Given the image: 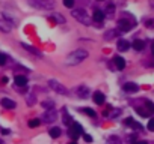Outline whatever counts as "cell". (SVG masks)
<instances>
[{"label": "cell", "instance_id": "1", "mask_svg": "<svg viewBox=\"0 0 154 144\" xmlns=\"http://www.w3.org/2000/svg\"><path fill=\"white\" fill-rule=\"evenodd\" d=\"M88 57V51L83 50V48H79V50H74L73 53H70L65 59V63L68 66H76V65H80L85 59Z\"/></svg>", "mask_w": 154, "mask_h": 144}, {"label": "cell", "instance_id": "2", "mask_svg": "<svg viewBox=\"0 0 154 144\" xmlns=\"http://www.w3.org/2000/svg\"><path fill=\"white\" fill-rule=\"evenodd\" d=\"M71 14H73V17L79 23L85 24V26H91V18H89V15L86 14V11H83V9H74Z\"/></svg>", "mask_w": 154, "mask_h": 144}, {"label": "cell", "instance_id": "3", "mask_svg": "<svg viewBox=\"0 0 154 144\" xmlns=\"http://www.w3.org/2000/svg\"><path fill=\"white\" fill-rule=\"evenodd\" d=\"M29 5L38 9H53L55 2L53 0H29Z\"/></svg>", "mask_w": 154, "mask_h": 144}, {"label": "cell", "instance_id": "4", "mask_svg": "<svg viewBox=\"0 0 154 144\" xmlns=\"http://www.w3.org/2000/svg\"><path fill=\"white\" fill-rule=\"evenodd\" d=\"M49 86H50L52 90H55V92L59 93V95H68V89L65 87L62 83L56 81V80H50V81H49Z\"/></svg>", "mask_w": 154, "mask_h": 144}, {"label": "cell", "instance_id": "5", "mask_svg": "<svg viewBox=\"0 0 154 144\" xmlns=\"http://www.w3.org/2000/svg\"><path fill=\"white\" fill-rule=\"evenodd\" d=\"M82 134H83V128H82L79 123H71V128H70V137L76 141Z\"/></svg>", "mask_w": 154, "mask_h": 144}, {"label": "cell", "instance_id": "6", "mask_svg": "<svg viewBox=\"0 0 154 144\" xmlns=\"http://www.w3.org/2000/svg\"><path fill=\"white\" fill-rule=\"evenodd\" d=\"M57 119V114H56V110L53 108V110H47L46 113H44V116H42V120L46 123H52V122H55V120Z\"/></svg>", "mask_w": 154, "mask_h": 144}, {"label": "cell", "instance_id": "7", "mask_svg": "<svg viewBox=\"0 0 154 144\" xmlns=\"http://www.w3.org/2000/svg\"><path fill=\"white\" fill-rule=\"evenodd\" d=\"M118 27H119L121 32H128V30L133 29V23L127 21V20H119L118 21Z\"/></svg>", "mask_w": 154, "mask_h": 144}, {"label": "cell", "instance_id": "8", "mask_svg": "<svg viewBox=\"0 0 154 144\" xmlns=\"http://www.w3.org/2000/svg\"><path fill=\"white\" fill-rule=\"evenodd\" d=\"M0 104H2L5 108H8V110H14V108L17 107L15 101H12V99H9V98H3L2 101H0Z\"/></svg>", "mask_w": 154, "mask_h": 144}, {"label": "cell", "instance_id": "9", "mask_svg": "<svg viewBox=\"0 0 154 144\" xmlns=\"http://www.w3.org/2000/svg\"><path fill=\"white\" fill-rule=\"evenodd\" d=\"M15 84H17L18 87H26V86H27V78L23 77V75H17V77H15Z\"/></svg>", "mask_w": 154, "mask_h": 144}, {"label": "cell", "instance_id": "10", "mask_svg": "<svg viewBox=\"0 0 154 144\" xmlns=\"http://www.w3.org/2000/svg\"><path fill=\"white\" fill-rule=\"evenodd\" d=\"M92 98H94V102H95V104H98V105L104 104V95H103L101 92H95Z\"/></svg>", "mask_w": 154, "mask_h": 144}, {"label": "cell", "instance_id": "11", "mask_svg": "<svg viewBox=\"0 0 154 144\" xmlns=\"http://www.w3.org/2000/svg\"><path fill=\"white\" fill-rule=\"evenodd\" d=\"M113 62H115V66H116L118 69H124V68H125V60H124L122 57L115 56V57H113Z\"/></svg>", "mask_w": 154, "mask_h": 144}, {"label": "cell", "instance_id": "12", "mask_svg": "<svg viewBox=\"0 0 154 144\" xmlns=\"http://www.w3.org/2000/svg\"><path fill=\"white\" fill-rule=\"evenodd\" d=\"M77 95H79V98H86V96L89 95V89H88L86 86H80L77 89Z\"/></svg>", "mask_w": 154, "mask_h": 144}, {"label": "cell", "instance_id": "13", "mask_svg": "<svg viewBox=\"0 0 154 144\" xmlns=\"http://www.w3.org/2000/svg\"><path fill=\"white\" fill-rule=\"evenodd\" d=\"M128 48H130V42L128 41H124V39L118 41V50L119 51H127Z\"/></svg>", "mask_w": 154, "mask_h": 144}, {"label": "cell", "instance_id": "14", "mask_svg": "<svg viewBox=\"0 0 154 144\" xmlns=\"http://www.w3.org/2000/svg\"><path fill=\"white\" fill-rule=\"evenodd\" d=\"M138 84H135V83H125L124 84V90L125 92H131V93H133V92H138Z\"/></svg>", "mask_w": 154, "mask_h": 144}, {"label": "cell", "instance_id": "15", "mask_svg": "<svg viewBox=\"0 0 154 144\" xmlns=\"http://www.w3.org/2000/svg\"><path fill=\"white\" fill-rule=\"evenodd\" d=\"M11 29H12V27H11V24H9V23L0 20V30L5 32V33H8V32H11Z\"/></svg>", "mask_w": 154, "mask_h": 144}, {"label": "cell", "instance_id": "16", "mask_svg": "<svg viewBox=\"0 0 154 144\" xmlns=\"http://www.w3.org/2000/svg\"><path fill=\"white\" fill-rule=\"evenodd\" d=\"M21 47H23V48H24V50H26V51H29V53H32V54H36V56H41V53H39V51H36V50H35V48H33V47H30V45H27V44H23V42H21Z\"/></svg>", "mask_w": 154, "mask_h": 144}, {"label": "cell", "instance_id": "17", "mask_svg": "<svg viewBox=\"0 0 154 144\" xmlns=\"http://www.w3.org/2000/svg\"><path fill=\"white\" fill-rule=\"evenodd\" d=\"M144 41H141V39H136L135 42H133V48H135V50L136 51H142L144 50Z\"/></svg>", "mask_w": 154, "mask_h": 144}, {"label": "cell", "instance_id": "18", "mask_svg": "<svg viewBox=\"0 0 154 144\" xmlns=\"http://www.w3.org/2000/svg\"><path fill=\"white\" fill-rule=\"evenodd\" d=\"M94 20L98 21V23H101V21L104 20V14H103L100 9H95V11H94Z\"/></svg>", "mask_w": 154, "mask_h": 144}, {"label": "cell", "instance_id": "19", "mask_svg": "<svg viewBox=\"0 0 154 144\" xmlns=\"http://www.w3.org/2000/svg\"><path fill=\"white\" fill-rule=\"evenodd\" d=\"M125 125H127V126H131V128H136V129H141V128H142L139 123L135 122L133 119H125Z\"/></svg>", "mask_w": 154, "mask_h": 144}, {"label": "cell", "instance_id": "20", "mask_svg": "<svg viewBox=\"0 0 154 144\" xmlns=\"http://www.w3.org/2000/svg\"><path fill=\"white\" fill-rule=\"evenodd\" d=\"M60 134H62L60 128H52V129H50V137H52V138H59Z\"/></svg>", "mask_w": 154, "mask_h": 144}, {"label": "cell", "instance_id": "21", "mask_svg": "<svg viewBox=\"0 0 154 144\" xmlns=\"http://www.w3.org/2000/svg\"><path fill=\"white\" fill-rule=\"evenodd\" d=\"M71 120H73V119L68 116V111L63 110V123H65V125H71V123H73Z\"/></svg>", "mask_w": 154, "mask_h": 144}, {"label": "cell", "instance_id": "22", "mask_svg": "<svg viewBox=\"0 0 154 144\" xmlns=\"http://www.w3.org/2000/svg\"><path fill=\"white\" fill-rule=\"evenodd\" d=\"M42 108L53 110V108H55V102H53V101H44V102H42Z\"/></svg>", "mask_w": 154, "mask_h": 144}, {"label": "cell", "instance_id": "23", "mask_svg": "<svg viewBox=\"0 0 154 144\" xmlns=\"http://www.w3.org/2000/svg\"><path fill=\"white\" fill-rule=\"evenodd\" d=\"M41 125V120L39 119H32L29 120V128H38Z\"/></svg>", "mask_w": 154, "mask_h": 144}, {"label": "cell", "instance_id": "24", "mask_svg": "<svg viewBox=\"0 0 154 144\" xmlns=\"http://www.w3.org/2000/svg\"><path fill=\"white\" fill-rule=\"evenodd\" d=\"M80 111H82V113H85V114H88V116H91V117H95V111H94V110H91V108H82Z\"/></svg>", "mask_w": 154, "mask_h": 144}, {"label": "cell", "instance_id": "25", "mask_svg": "<svg viewBox=\"0 0 154 144\" xmlns=\"http://www.w3.org/2000/svg\"><path fill=\"white\" fill-rule=\"evenodd\" d=\"M115 35H116V32H115V30H109V32L104 35V38H106L107 41H111L112 38H115Z\"/></svg>", "mask_w": 154, "mask_h": 144}, {"label": "cell", "instance_id": "26", "mask_svg": "<svg viewBox=\"0 0 154 144\" xmlns=\"http://www.w3.org/2000/svg\"><path fill=\"white\" fill-rule=\"evenodd\" d=\"M36 102V96L35 95H27V104L29 105H33Z\"/></svg>", "mask_w": 154, "mask_h": 144}, {"label": "cell", "instance_id": "27", "mask_svg": "<svg viewBox=\"0 0 154 144\" xmlns=\"http://www.w3.org/2000/svg\"><path fill=\"white\" fill-rule=\"evenodd\" d=\"M63 5L67 6V8H70V9H71V8L74 6V0H63Z\"/></svg>", "mask_w": 154, "mask_h": 144}, {"label": "cell", "instance_id": "28", "mask_svg": "<svg viewBox=\"0 0 154 144\" xmlns=\"http://www.w3.org/2000/svg\"><path fill=\"white\" fill-rule=\"evenodd\" d=\"M53 18H55L56 21H59V23H62V24L65 23V18H63L62 15H57V14H55V15H53Z\"/></svg>", "mask_w": 154, "mask_h": 144}, {"label": "cell", "instance_id": "29", "mask_svg": "<svg viewBox=\"0 0 154 144\" xmlns=\"http://www.w3.org/2000/svg\"><path fill=\"white\" fill-rule=\"evenodd\" d=\"M6 60H8V59H6V56L0 53V66H3V65L6 63Z\"/></svg>", "mask_w": 154, "mask_h": 144}, {"label": "cell", "instance_id": "30", "mask_svg": "<svg viewBox=\"0 0 154 144\" xmlns=\"http://www.w3.org/2000/svg\"><path fill=\"white\" fill-rule=\"evenodd\" d=\"M148 129H150V131H154V119H150V122H148Z\"/></svg>", "mask_w": 154, "mask_h": 144}, {"label": "cell", "instance_id": "31", "mask_svg": "<svg viewBox=\"0 0 154 144\" xmlns=\"http://www.w3.org/2000/svg\"><path fill=\"white\" fill-rule=\"evenodd\" d=\"M82 135H83L85 141H88V143H91V141H92V137H91V135H88V134H85V132H83Z\"/></svg>", "mask_w": 154, "mask_h": 144}, {"label": "cell", "instance_id": "32", "mask_svg": "<svg viewBox=\"0 0 154 144\" xmlns=\"http://www.w3.org/2000/svg\"><path fill=\"white\" fill-rule=\"evenodd\" d=\"M147 108H148L151 113H154V104H153V102H150V101H148V102H147Z\"/></svg>", "mask_w": 154, "mask_h": 144}, {"label": "cell", "instance_id": "33", "mask_svg": "<svg viewBox=\"0 0 154 144\" xmlns=\"http://www.w3.org/2000/svg\"><path fill=\"white\" fill-rule=\"evenodd\" d=\"M147 27H154V21H153V20L147 21Z\"/></svg>", "mask_w": 154, "mask_h": 144}, {"label": "cell", "instance_id": "34", "mask_svg": "<svg viewBox=\"0 0 154 144\" xmlns=\"http://www.w3.org/2000/svg\"><path fill=\"white\" fill-rule=\"evenodd\" d=\"M133 144H148L147 141H133Z\"/></svg>", "mask_w": 154, "mask_h": 144}, {"label": "cell", "instance_id": "35", "mask_svg": "<svg viewBox=\"0 0 154 144\" xmlns=\"http://www.w3.org/2000/svg\"><path fill=\"white\" fill-rule=\"evenodd\" d=\"M2 134H3V135H8L9 131H8V129H2Z\"/></svg>", "mask_w": 154, "mask_h": 144}, {"label": "cell", "instance_id": "36", "mask_svg": "<svg viewBox=\"0 0 154 144\" xmlns=\"http://www.w3.org/2000/svg\"><path fill=\"white\" fill-rule=\"evenodd\" d=\"M8 81H9V80H8V78H6V77H3V78H2V83H5V84H6V83H8Z\"/></svg>", "mask_w": 154, "mask_h": 144}, {"label": "cell", "instance_id": "37", "mask_svg": "<svg viewBox=\"0 0 154 144\" xmlns=\"http://www.w3.org/2000/svg\"><path fill=\"white\" fill-rule=\"evenodd\" d=\"M151 51H153V54H154V44H153V47H151Z\"/></svg>", "mask_w": 154, "mask_h": 144}, {"label": "cell", "instance_id": "38", "mask_svg": "<svg viewBox=\"0 0 154 144\" xmlns=\"http://www.w3.org/2000/svg\"><path fill=\"white\" fill-rule=\"evenodd\" d=\"M68 144H77V143H76V141L73 140V141H71V143H68Z\"/></svg>", "mask_w": 154, "mask_h": 144}, {"label": "cell", "instance_id": "39", "mask_svg": "<svg viewBox=\"0 0 154 144\" xmlns=\"http://www.w3.org/2000/svg\"><path fill=\"white\" fill-rule=\"evenodd\" d=\"M0 144H3V141H2V140H0Z\"/></svg>", "mask_w": 154, "mask_h": 144}]
</instances>
